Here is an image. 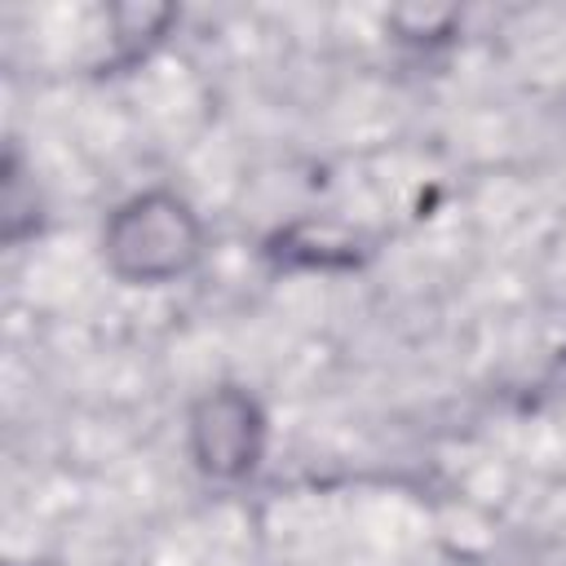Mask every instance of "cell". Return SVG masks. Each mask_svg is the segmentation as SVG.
Returning a JSON list of instances; mask_svg holds the SVG:
<instances>
[{
    "label": "cell",
    "instance_id": "6",
    "mask_svg": "<svg viewBox=\"0 0 566 566\" xmlns=\"http://www.w3.org/2000/svg\"><path fill=\"white\" fill-rule=\"evenodd\" d=\"M385 22H389L394 40L416 44V49H433V44H451L455 40L460 13L455 9H429V13H420V9H394Z\"/></svg>",
    "mask_w": 566,
    "mask_h": 566
},
{
    "label": "cell",
    "instance_id": "7",
    "mask_svg": "<svg viewBox=\"0 0 566 566\" xmlns=\"http://www.w3.org/2000/svg\"><path fill=\"white\" fill-rule=\"evenodd\" d=\"M9 566H40V562H9Z\"/></svg>",
    "mask_w": 566,
    "mask_h": 566
},
{
    "label": "cell",
    "instance_id": "3",
    "mask_svg": "<svg viewBox=\"0 0 566 566\" xmlns=\"http://www.w3.org/2000/svg\"><path fill=\"white\" fill-rule=\"evenodd\" d=\"M376 243L340 217H292L261 239V261L274 274H354L371 261Z\"/></svg>",
    "mask_w": 566,
    "mask_h": 566
},
{
    "label": "cell",
    "instance_id": "5",
    "mask_svg": "<svg viewBox=\"0 0 566 566\" xmlns=\"http://www.w3.org/2000/svg\"><path fill=\"white\" fill-rule=\"evenodd\" d=\"M181 22V9L172 4H111L106 9V40H111V66L128 71L146 62Z\"/></svg>",
    "mask_w": 566,
    "mask_h": 566
},
{
    "label": "cell",
    "instance_id": "2",
    "mask_svg": "<svg viewBox=\"0 0 566 566\" xmlns=\"http://www.w3.org/2000/svg\"><path fill=\"white\" fill-rule=\"evenodd\" d=\"M186 460L203 482L243 486L270 451V411L239 380H212L186 402Z\"/></svg>",
    "mask_w": 566,
    "mask_h": 566
},
{
    "label": "cell",
    "instance_id": "4",
    "mask_svg": "<svg viewBox=\"0 0 566 566\" xmlns=\"http://www.w3.org/2000/svg\"><path fill=\"white\" fill-rule=\"evenodd\" d=\"M44 230V195L35 181V168L27 164L22 146L9 142L0 159V239L4 248H22Z\"/></svg>",
    "mask_w": 566,
    "mask_h": 566
},
{
    "label": "cell",
    "instance_id": "1",
    "mask_svg": "<svg viewBox=\"0 0 566 566\" xmlns=\"http://www.w3.org/2000/svg\"><path fill=\"white\" fill-rule=\"evenodd\" d=\"M208 252V226L199 208L172 186H146L124 195L102 230L97 256L124 287H168L199 270Z\"/></svg>",
    "mask_w": 566,
    "mask_h": 566
}]
</instances>
